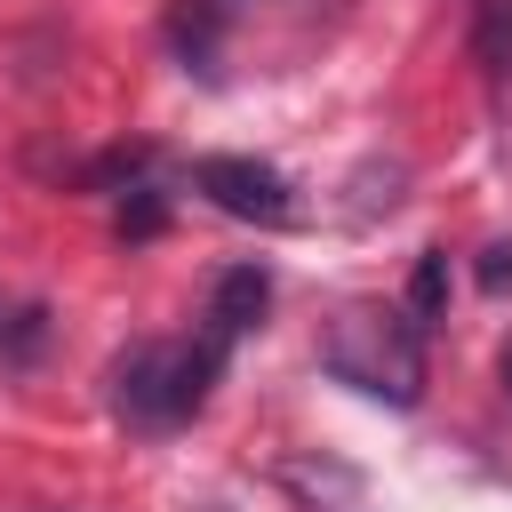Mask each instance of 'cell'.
Segmentation results:
<instances>
[{
  "instance_id": "2",
  "label": "cell",
  "mask_w": 512,
  "mask_h": 512,
  "mask_svg": "<svg viewBox=\"0 0 512 512\" xmlns=\"http://www.w3.org/2000/svg\"><path fill=\"white\" fill-rule=\"evenodd\" d=\"M328 376L368 392V400L416 408V392H424V328L408 320V304L400 312H376V304L344 312L336 336H328Z\"/></svg>"
},
{
  "instance_id": "4",
  "label": "cell",
  "mask_w": 512,
  "mask_h": 512,
  "mask_svg": "<svg viewBox=\"0 0 512 512\" xmlns=\"http://www.w3.org/2000/svg\"><path fill=\"white\" fill-rule=\"evenodd\" d=\"M264 312H272V272H264V264H232V272H216V288H208V336H216V344L264 328Z\"/></svg>"
},
{
  "instance_id": "10",
  "label": "cell",
  "mask_w": 512,
  "mask_h": 512,
  "mask_svg": "<svg viewBox=\"0 0 512 512\" xmlns=\"http://www.w3.org/2000/svg\"><path fill=\"white\" fill-rule=\"evenodd\" d=\"M504 392H512V352H504Z\"/></svg>"
},
{
  "instance_id": "1",
  "label": "cell",
  "mask_w": 512,
  "mask_h": 512,
  "mask_svg": "<svg viewBox=\"0 0 512 512\" xmlns=\"http://www.w3.org/2000/svg\"><path fill=\"white\" fill-rule=\"evenodd\" d=\"M216 368H224V344L216 336H200V344H176V336L128 344L112 360V416L128 432H176V424L200 416Z\"/></svg>"
},
{
  "instance_id": "6",
  "label": "cell",
  "mask_w": 512,
  "mask_h": 512,
  "mask_svg": "<svg viewBox=\"0 0 512 512\" xmlns=\"http://www.w3.org/2000/svg\"><path fill=\"white\" fill-rule=\"evenodd\" d=\"M48 352V304H0V368H32Z\"/></svg>"
},
{
  "instance_id": "3",
  "label": "cell",
  "mask_w": 512,
  "mask_h": 512,
  "mask_svg": "<svg viewBox=\"0 0 512 512\" xmlns=\"http://www.w3.org/2000/svg\"><path fill=\"white\" fill-rule=\"evenodd\" d=\"M192 184H200L224 216H240V224H264V232H288V224H296V184H288L272 160L208 152V160H192Z\"/></svg>"
},
{
  "instance_id": "5",
  "label": "cell",
  "mask_w": 512,
  "mask_h": 512,
  "mask_svg": "<svg viewBox=\"0 0 512 512\" xmlns=\"http://www.w3.org/2000/svg\"><path fill=\"white\" fill-rule=\"evenodd\" d=\"M480 72H512V0H472V32H464Z\"/></svg>"
},
{
  "instance_id": "8",
  "label": "cell",
  "mask_w": 512,
  "mask_h": 512,
  "mask_svg": "<svg viewBox=\"0 0 512 512\" xmlns=\"http://www.w3.org/2000/svg\"><path fill=\"white\" fill-rule=\"evenodd\" d=\"M120 232H160V192L152 184H136V200L120 208Z\"/></svg>"
},
{
  "instance_id": "9",
  "label": "cell",
  "mask_w": 512,
  "mask_h": 512,
  "mask_svg": "<svg viewBox=\"0 0 512 512\" xmlns=\"http://www.w3.org/2000/svg\"><path fill=\"white\" fill-rule=\"evenodd\" d=\"M480 288H496V296L512 288V240H496V248L480 256Z\"/></svg>"
},
{
  "instance_id": "7",
  "label": "cell",
  "mask_w": 512,
  "mask_h": 512,
  "mask_svg": "<svg viewBox=\"0 0 512 512\" xmlns=\"http://www.w3.org/2000/svg\"><path fill=\"white\" fill-rule=\"evenodd\" d=\"M408 320L416 328L448 320V248H424L416 256V272H408Z\"/></svg>"
}]
</instances>
